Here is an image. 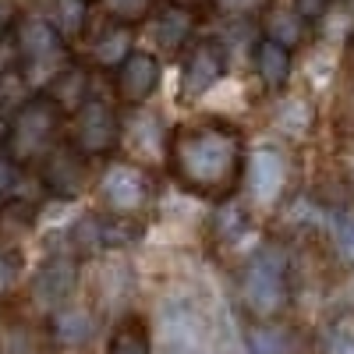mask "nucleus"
<instances>
[{
  "mask_svg": "<svg viewBox=\"0 0 354 354\" xmlns=\"http://www.w3.org/2000/svg\"><path fill=\"white\" fill-rule=\"evenodd\" d=\"M167 163L185 192L202 198H230L245 174L241 131L223 117L185 121L167 135Z\"/></svg>",
  "mask_w": 354,
  "mask_h": 354,
  "instance_id": "obj_1",
  "label": "nucleus"
},
{
  "mask_svg": "<svg viewBox=\"0 0 354 354\" xmlns=\"http://www.w3.org/2000/svg\"><path fill=\"white\" fill-rule=\"evenodd\" d=\"M153 354H230V337L202 294L174 290L156 308Z\"/></svg>",
  "mask_w": 354,
  "mask_h": 354,
  "instance_id": "obj_2",
  "label": "nucleus"
},
{
  "mask_svg": "<svg viewBox=\"0 0 354 354\" xmlns=\"http://www.w3.org/2000/svg\"><path fill=\"white\" fill-rule=\"evenodd\" d=\"M61 128H64V110L53 100H46L43 93H36L11 110L8 135H4V153L18 167L39 163L53 145L61 142Z\"/></svg>",
  "mask_w": 354,
  "mask_h": 354,
  "instance_id": "obj_3",
  "label": "nucleus"
},
{
  "mask_svg": "<svg viewBox=\"0 0 354 354\" xmlns=\"http://www.w3.org/2000/svg\"><path fill=\"white\" fill-rule=\"evenodd\" d=\"M15 50H18V71L25 78V85L32 88H46V82L71 64L68 57V39L57 32V28L43 18V15H28V18H18L15 25Z\"/></svg>",
  "mask_w": 354,
  "mask_h": 354,
  "instance_id": "obj_4",
  "label": "nucleus"
},
{
  "mask_svg": "<svg viewBox=\"0 0 354 354\" xmlns=\"http://www.w3.org/2000/svg\"><path fill=\"white\" fill-rule=\"evenodd\" d=\"M241 301L255 319H277L290 301L287 259L277 245H262L245 259L241 270Z\"/></svg>",
  "mask_w": 354,
  "mask_h": 354,
  "instance_id": "obj_5",
  "label": "nucleus"
},
{
  "mask_svg": "<svg viewBox=\"0 0 354 354\" xmlns=\"http://www.w3.org/2000/svg\"><path fill=\"white\" fill-rule=\"evenodd\" d=\"M96 192H100V205L110 216L138 220L153 198V181L138 163H110L100 177Z\"/></svg>",
  "mask_w": 354,
  "mask_h": 354,
  "instance_id": "obj_6",
  "label": "nucleus"
},
{
  "mask_svg": "<svg viewBox=\"0 0 354 354\" xmlns=\"http://www.w3.org/2000/svg\"><path fill=\"white\" fill-rule=\"evenodd\" d=\"M245 198L259 209H273V205L283 198L287 181H290V163L287 156L277 149V145H262V149H252L245 156Z\"/></svg>",
  "mask_w": 354,
  "mask_h": 354,
  "instance_id": "obj_7",
  "label": "nucleus"
},
{
  "mask_svg": "<svg viewBox=\"0 0 354 354\" xmlns=\"http://www.w3.org/2000/svg\"><path fill=\"white\" fill-rule=\"evenodd\" d=\"M75 149H82L88 160L110 153L117 142H121V117H117L113 103L88 96L78 110H75V124H71V138Z\"/></svg>",
  "mask_w": 354,
  "mask_h": 354,
  "instance_id": "obj_8",
  "label": "nucleus"
},
{
  "mask_svg": "<svg viewBox=\"0 0 354 354\" xmlns=\"http://www.w3.org/2000/svg\"><path fill=\"white\" fill-rule=\"evenodd\" d=\"M88 177H93L88 156L82 149H75L71 142H64V138L39 160V185L53 198H78L88 188Z\"/></svg>",
  "mask_w": 354,
  "mask_h": 354,
  "instance_id": "obj_9",
  "label": "nucleus"
},
{
  "mask_svg": "<svg viewBox=\"0 0 354 354\" xmlns=\"http://www.w3.org/2000/svg\"><path fill=\"white\" fill-rule=\"evenodd\" d=\"M78 287V259L71 252H53L32 277V301L43 312H57L71 305V294Z\"/></svg>",
  "mask_w": 354,
  "mask_h": 354,
  "instance_id": "obj_10",
  "label": "nucleus"
},
{
  "mask_svg": "<svg viewBox=\"0 0 354 354\" xmlns=\"http://www.w3.org/2000/svg\"><path fill=\"white\" fill-rule=\"evenodd\" d=\"M227 71V50L220 39H202L192 46V53L185 57V71H181V96L185 100H198L223 78Z\"/></svg>",
  "mask_w": 354,
  "mask_h": 354,
  "instance_id": "obj_11",
  "label": "nucleus"
},
{
  "mask_svg": "<svg viewBox=\"0 0 354 354\" xmlns=\"http://www.w3.org/2000/svg\"><path fill=\"white\" fill-rule=\"evenodd\" d=\"M160 85V57L149 50H131L121 64H117V96L124 103L138 106L145 103Z\"/></svg>",
  "mask_w": 354,
  "mask_h": 354,
  "instance_id": "obj_12",
  "label": "nucleus"
},
{
  "mask_svg": "<svg viewBox=\"0 0 354 354\" xmlns=\"http://www.w3.org/2000/svg\"><path fill=\"white\" fill-rule=\"evenodd\" d=\"M50 333L61 347H82L96 333V315L82 305H64L50 312Z\"/></svg>",
  "mask_w": 354,
  "mask_h": 354,
  "instance_id": "obj_13",
  "label": "nucleus"
},
{
  "mask_svg": "<svg viewBox=\"0 0 354 354\" xmlns=\"http://www.w3.org/2000/svg\"><path fill=\"white\" fill-rule=\"evenodd\" d=\"M192 25H195V15L192 8L185 4H167L156 11L153 18V39L160 46V53H174V50H181L188 32H192Z\"/></svg>",
  "mask_w": 354,
  "mask_h": 354,
  "instance_id": "obj_14",
  "label": "nucleus"
},
{
  "mask_svg": "<svg viewBox=\"0 0 354 354\" xmlns=\"http://www.w3.org/2000/svg\"><path fill=\"white\" fill-rule=\"evenodd\" d=\"M43 96L53 100L57 106H61L64 113H75L85 100H88V71L82 64H68L61 68L43 88Z\"/></svg>",
  "mask_w": 354,
  "mask_h": 354,
  "instance_id": "obj_15",
  "label": "nucleus"
},
{
  "mask_svg": "<svg viewBox=\"0 0 354 354\" xmlns=\"http://www.w3.org/2000/svg\"><path fill=\"white\" fill-rule=\"evenodd\" d=\"M290 50L273 43V39H259L255 43V75L262 78L266 88H283L287 78H290Z\"/></svg>",
  "mask_w": 354,
  "mask_h": 354,
  "instance_id": "obj_16",
  "label": "nucleus"
},
{
  "mask_svg": "<svg viewBox=\"0 0 354 354\" xmlns=\"http://www.w3.org/2000/svg\"><path fill=\"white\" fill-rule=\"evenodd\" d=\"M36 202L32 198H4L0 202V248H15V238L36 227Z\"/></svg>",
  "mask_w": 354,
  "mask_h": 354,
  "instance_id": "obj_17",
  "label": "nucleus"
},
{
  "mask_svg": "<svg viewBox=\"0 0 354 354\" xmlns=\"http://www.w3.org/2000/svg\"><path fill=\"white\" fill-rule=\"evenodd\" d=\"M106 354H153V333L138 315H124L110 333Z\"/></svg>",
  "mask_w": 354,
  "mask_h": 354,
  "instance_id": "obj_18",
  "label": "nucleus"
},
{
  "mask_svg": "<svg viewBox=\"0 0 354 354\" xmlns=\"http://www.w3.org/2000/svg\"><path fill=\"white\" fill-rule=\"evenodd\" d=\"M308 32V18H301L294 8H270L266 11V39H273L280 46H298Z\"/></svg>",
  "mask_w": 354,
  "mask_h": 354,
  "instance_id": "obj_19",
  "label": "nucleus"
},
{
  "mask_svg": "<svg viewBox=\"0 0 354 354\" xmlns=\"http://www.w3.org/2000/svg\"><path fill=\"white\" fill-rule=\"evenodd\" d=\"M0 354H43L39 333L18 315H0Z\"/></svg>",
  "mask_w": 354,
  "mask_h": 354,
  "instance_id": "obj_20",
  "label": "nucleus"
},
{
  "mask_svg": "<svg viewBox=\"0 0 354 354\" xmlns=\"http://www.w3.org/2000/svg\"><path fill=\"white\" fill-rule=\"evenodd\" d=\"M131 50H135V46H131V28L110 21V25L103 28V36L93 43V61L103 64V68H110V64H121Z\"/></svg>",
  "mask_w": 354,
  "mask_h": 354,
  "instance_id": "obj_21",
  "label": "nucleus"
},
{
  "mask_svg": "<svg viewBox=\"0 0 354 354\" xmlns=\"http://www.w3.org/2000/svg\"><path fill=\"white\" fill-rule=\"evenodd\" d=\"M248 351L252 354H294V333L280 322L266 319L262 326L248 333Z\"/></svg>",
  "mask_w": 354,
  "mask_h": 354,
  "instance_id": "obj_22",
  "label": "nucleus"
},
{
  "mask_svg": "<svg viewBox=\"0 0 354 354\" xmlns=\"http://www.w3.org/2000/svg\"><path fill=\"white\" fill-rule=\"evenodd\" d=\"M46 21H50L64 39H71V36L82 32L85 21H88V4H85V0H53Z\"/></svg>",
  "mask_w": 354,
  "mask_h": 354,
  "instance_id": "obj_23",
  "label": "nucleus"
},
{
  "mask_svg": "<svg viewBox=\"0 0 354 354\" xmlns=\"http://www.w3.org/2000/svg\"><path fill=\"white\" fill-rule=\"evenodd\" d=\"M96 4L103 8V15L113 21V25H135V21H145L153 15L156 0H96Z\"/></svg>",
  "mask_w": 354,
  "mask_h": 354,
  "instance_id": "obj_24",
  "label": "nucleus"
},
{
  "mask_svg": "<svg viewBox=\"0 0 354 354\" xmlns=\"http://www.w3.org/2000/svg\"><path fill=\"white\" fill-rule=\"evenodd\" d=\"M277 121H280V128H287L290 135H305V131L312 128V106H308V100L290 96V100L277 110Z\"/></svg>",
  "mask_w": 354,
  "mask_h": 354,
  "instance_id": "obj_25",
  "label": "nucleus"
},
{
  "mask_svg": "<svg viewBox=\"0 0 354 354\" xmlns=\"http://www.w3.org/2000/svg\"><path fill=\"white\" fill-rule=\"evenodd\" d=\"M156 131H160V121H156V117L138 113L135 121L128 124V142H131V149H138V145H149V156H156L160 149H167V145H163V135H156Z\"/></svg>",
  "mask_w": 354,
  "mask_h": 354,
  "instance_id": "obj_26",
  "label": "nucleus"
},
{
  "mask_svg": "<svg viewBox=\"0 0 354 354\" xmlns=\"http://www.w3.org/2000/svg\"><path fill=\"white\" fill-rule=\"evenodd\" d=\"M18 277H21V255H18V248H0V305L11 298Z\"/></svg>",
  "mask_w": 354,
  "mask_h": 354,
  "instance_id": "obj_27",
  "label": "nucleus"
},
{
  "mask_svg": "<svg viewBox=\"0 0 354 354\" xmlns=\"http://www.w3.org/2000/svg\"><path fill=\"white\" fill-rule=\"evenodd\" d=\"M330 227H333V241H337L340 259H347L354 266V213H337L330 220Z\"/></svg>",
  "mask_w": 354,
  "mask_h": 354,
  "instance_id": "obj_28",
  "label": "nucleus"
},
{
  "mask_svg": "<svg viewBox=\"0 0 354 354\" xmlns=\"http://www.w3.org/2000/svg\"><path fill=\"white\" fill-rule=\"evenodd\" d=\"M209 4L223 15V18H252V15H262L266 8H270V0H209Z\"/></svg>",
  "mask_w": 354,
  "mask_h": 354,
  "instance_id": "obj_29",
  "label": "nucleus"
},
{
  "mask_svg": "<svg viewBox=\"0 0 354 354\" xmlns=\"http://www.w3.org/2000/svg\"><path fill=\"white\" fill-rule=\"evenodd\" d=\"M21 170L25 167H18L4 149H0V202L4 198H15L18 195V185H21Z\"/></svg>",
  "mask_w": 354,
  "mask_h": 354,
  "instance_id": "obj_30",
  "label": "nucleus"
},
{
  "mask_svg": "<svg viewBox=\"0 0 354 354\" xmlns=\"http://www.w3.org/2000/svg\"><path fill=\"white\" fill-rule=\"evenodd\" d=\"M326 354H354V326L340 322L326 333Z\"/></svg>",
  "mask_w": 354,
  "mask_h": 354,
  "instance_id": "obj_31",
  "label": "nucleus"
},
{
  "mask_svg": "<svg viewBox=\"0 0 354 354\" xmlns=\"http://www.w3.org/2000/svg\"><path fill=\"white\" fill-rule=\"evenodd\" d=\"M344 78L347 82H344V93H340V117L354 128V71H347Z\"/></svg>",
  "mask_w": 354,
  "mask_h": 354,
  "instance_id": "obj_32",
  "label": "nucleus"
},
{
  "mask_svg": "<svg viewBox=\"0 0 354 354\" xmlns=\"http://www.w3.org/2000/svg\"><path fill=\"white\" fill-rule=\"evenodd\" d=\"M330 4H333V0H294L290 8L298 11L301 18H308V21H312V18H322V15H326V11H330Z\"/></svg>",
  "mask_w": 354,
  "mask_h": 354,
  "instance_id": "obj_33",
  "label": "nucleus"
},
{
  "mask_svg": "<svg viewBox=\"0 0 354 354\" xmlns=\"http://www.w3.org/2000/svg\"><path fill=\"white\" fill-rule=\"evenodd\" d=\"M18 25V8L11 0H0V36H11Z\"/></svg>",
  "mask_w": 354,
  "mask_h": 354,
  "instance_id": "obj_34",
  "label": "nucleus"
},
{
  "mask_svg": "<svg viewBox=\"0 0 354 354\" xmlns=\"http://www.w3.org/2000/svg\"><path fill=\"white\" fill-rule=\"evenodd\" d=\"M344 294H347V301H351V305H354V280H351V283H347V290H344Z\"/></svg>",
  "mask_w": 354,
  "mask_h": 354,
  "instance_id": "obj_35",
  "label": "nucleus"
}]
</instances>
